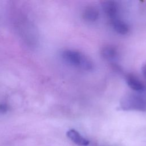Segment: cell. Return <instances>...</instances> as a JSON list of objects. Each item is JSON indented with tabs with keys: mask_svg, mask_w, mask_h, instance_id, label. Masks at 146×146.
<instances>
[{
	"mask_svg": "<svg viewBox=\"0 0 146 146\" xmlns=\"http://www.w3.org/2000/svg\"><path fill=\"white\" fill-rule=\"evenodd\" d=\"M67 136L74 143L79 145L85 146L90 143L87 139L83 137L77 131L73 129H71L67 132Z\"/></svg>",
	"mask_w": 146,
	"mask_h": 146,
	"instance_id": "obj_3",
	"label": "cell"
},
{
	"mask_svg": "<svg viewBox=\"0 0 146 146\" xmlns=\"http://www.w3.org/2000/svg\"><path fill=\"white\" fill-rule=\"evenodd\" d=\"M126 81L128 86L133 90L136 91H142L145 88L144 84L132 75H128L126 76Z\"/></svg>",
	"mask_w": 146,
	"mask_h": 146,
	"instance_id": "obj_4",
	"label": "cell"
},
{
	"mask_svg": "<svg viewBox=\"0 0 146 146\" xmlns=\"http://www.w3.org/2000/svg\"><path fill=\"white\" fill-rule=\"evenodd\" d=\"M120 106L124 110L144 111H146V99L139 95H129L121 99Z\"/></svg>",
	"mask_w": 146,
	"mask_h": 146,
	"instance_id": "obj_2",
	"label": "cell"
},
{
	"mask_svg": "<svg viewBox=\"0 0 146 146\" xmlns=\"http://www.w3.org/2000/svg\"><path fill=\"white\" fill-rule=\"evenodd\" d=\"M62 56L66 62L74 66L88 71L93 67L92 63L90 59L78 51L67 50L62 52Z\"/></svg>",
	"mask_w": 146,
	"mask_h": 146,
	"instance_id": "obj_1",
	"label": "cell"
},
{
	"mask_svg": "<svg viewBox=\"0 0 146 146\" xmlns=\"http://www.w3.org/2000/svg\"><path fill=\"white\" fill-rule=\"evenodd\" d=\"M7 106L5 103H0V114L5 113L7 111Z\"/></svg>",
	"mask_w": 146,
	"mask_h": 146,
	"instance_id": "obj_9",
	"label": "cell"
},
{
	"mask_svg": "<svg viewBox=\"0 0 146 146\" xmlns=\"http://www.w3.org/2000/svg\"><path fill=\"white\" fill-rule=\"evenodd\" d=\"M83 17L87 21L94 22L96 21L99 17V11L95 7H87L84 10Z\"/></svg>",
	"mask_w": 146,
	"mask_h": 146,
	"instance_id": "obj_7",
	"label": "cell"
},
{
	"mask_svg": "<svg viewBox=\"0 0 146 146\" xmlns=\"http://www.w3.org/2000/svg\"><path fill=\"white\" fill-rule=\"evenodd\" d=\"M141 70H142V72H143V75L146 77V64H145L144 66H143Z\"/></svg>",
	"mask_w": 146,
	"mask_h": 146,
	"instance_id": "obj_10",
	"label": "cell"
},
{
	"mask_svg": "<svg viewBox=\"0 0 146 146\" xmlns=\"http://www.w3.org/2000/svg\"><path fill=\"white\" fill-rule=\"evenodd\" d=\"M102 7L104 13L109 17L112 18L115 17L117 11V6L115 2L110 1H103L102 3Z\"/></svg>",
	"mask_w": 146,
	"mask_h": 146,
	"instance_id": "obj_5",
	"label": "cell"
},
{
	"mask_svg": "<svg viewBox=\"0 0 146 146\" xmlns=\"http://www.w3.org/2000/svg\"><path fill=\"white\" fill-rule=\"evenodd\" d=\"M102 56L106 59H112L117 55L116 49L112 46H104L101 50Z\"/></svg>",
	"mask_w": 146,
	"mask_h": 146,
	"instance_id": "obj_8",
	"label": "cell"
},
{
	"mask_svg": "<svg viewBox=\"0 0 146 146\" xmlns=\"http://www.w3.org/2000/svg\"><path fill=\"white\" fill-rule=\"evenodd\" d=\"M112 25L114 30L119 34L124 35L126 34L129 30L128 25L121 20L116 18H112Z\"/></svg>",
	"mask_w": 146,
	"mask_h": 146,
	"instance_id": "obj_6",
	"label": "cell"
}]
</instances>
